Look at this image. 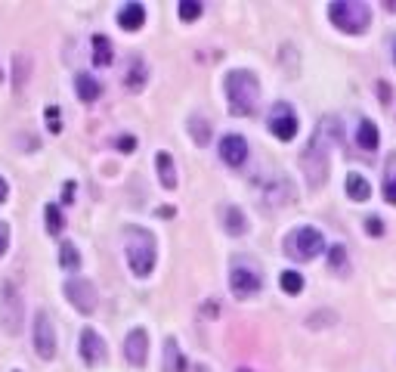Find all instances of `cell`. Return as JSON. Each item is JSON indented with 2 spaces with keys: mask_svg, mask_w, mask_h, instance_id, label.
<instances>
[{
  "mask_svg": "<svg viewBox=\"0 0 396 372\" xmlns=\"http://www.w3.org/2000/svg\"><path fill=\"white\" fill-rule=\"evenodd\" d=\"M81 356L87 363H103L106 360V341L99 338L96 329H84L81 332Z\"/></svg>",
  "mask_w": 396,
  "mask_h": 372,
  "instance_id": "cell-12",
  "label": "cell"
},
{
  "mask_svg": "<svg viewBox=\"0 0 396 372\" xmlns=\"http://www.w3.org/2000/svg\"><path fill=\"white\" fill-rule=\"evenodd\" d=\"M328 13H331V22H335L340 31H347V35H362V31L369 28V22H371L369 6L366 4H353V0L331 4Z\"/></svg>",
  "mask_w": 396,
  "mask_h": 372,
  "instance_id": "cell-4",
  "label": "cell"
},
{
  "mask_svg": "<svg viewBox=\"0 0 396 372\" xmlns=\"http://www.w3.org/2000/svg\"><path fill=\"white\" fill-rule=\"evenodd\" d=\"M75 87H77V97L84 99V103H93V99H99V93H103V87H99V81L87 72H81L75 78Z\"/></svg>",
  "mask_w": 396,
  "mask_h": 372,
  "instance_id": "cell-17",
  "label": "cell"
},
{
  "mask_svg": "<svg viewBox=\"0 0 396 372\" xmlns=\"http://www.w3.org/2000/svg\"><path fill=\"white\" fill-rule=\"evenodd\" d=\"M223 221H226L229 236H242V232L248 230V221H245V214L238 211V208H226V211H223Z\"/></svg>",
  "mask_w": 396,
  "mask_h": 372,
  "instance_id": "cell-20",
  "label": "cell"
},
{
  "mask_svg": "<svg viewBox=\"0 0 396 372\" xmlns=\"http://www.w3.org/2000/svg\"><path fill=\"white\" fill-rule=\"evenodd\" d=\"M328 264H331V270H340L344 273L347 270V248L344 245H331V252H328Z\"/></svg>",
  "mask_w": 396,
  "mask_h": 372,
  "instance_id": "cell-27",
  "label": "cell"
},
{
  "mask_svg": "<svg viewBox=\"0 0 396 372\" xmlns=\"http://www.w3.org/2000/svg\"><path fill=\"white\" fill-rule=\"evenodd\" d=\"M328 140H338V137H328V118H325L319 124V130H316V137L309 140L304 159H300L309 186H322L325 177H328Z\"/></svg>",
  "mask_w": 396,
  "mask_h": 372,
  "instance_id": "cell-3",
  "label": "cell"
},
{
  "mask_svg": "<svg viewBox=\"0 0 396 372\" xmlns=\"http://www.w3.org/2000/svg\"><path fill=\"white\" fill-rule=\"evenodd\" d=\"M59 264H62V267H65V270H77V267H81V254H77V248L72 245V242H62V252H59Z\"/></svg>",
  "mask_w": 396,
  "mask_h": 372,
  "instance_id": "cell-24",
  "label": "cell"
},
{
  "mask_svg": "<svg viewBox=\"0 0 396 372\" xmlns=\"http://www.w3.org/2000/svg\"><path fill=\"white\" fill-rule=\"evenodd\" d=\"M158 217H174V208H170V205H161V208H158Z\"/></svg>",
  "mask_w": 396,
  "mask_h": 372,
  "instance_id": "cell-35",
  "label": "cell"
},
{
  "mask_svg": "<svg viewBox=\"0 0 396 372\" xmlns=\"http://www.w3.org/2000/svg\"><path fill=\"white\" fill-rule=\"evenodd\" d=\"M155 168H158V180L165 190H177V168H174V159L167 152H158L155 155Z\"/></svg>",
  "mask_w": 396,
  "mask_h": 372,
  "instance_id": "cell-14",
  "label": "cell"
},
{
  "mask_svg": "<svg viewBox=\"0 0 396 372\" xmlns=\"http://www.w3.org/2000/svg\"><path fill=\"white\" fill-rule=\"evenodd\" d=\"M366 227H369V232H371V236H381V232H384V227H381V221H378V217H369V221H366Z\"/></svg>",
  "mask_w": 396,
  "mask_h": 372,
  "instance_id": "cell-31",
  "label": "cell"
},
{
  "mask_svg": "<svg viewBox=\"0 0 396 372\" xmlns=\"http://www.w3.org/2000/svg\"><path fill=\"white\" fill-rule=\"evenodd\" d=\"M65 298L75 304V310H81V314H93L96 310V289H93V283L87 279H72V283H65Z\"/></svg>",
  "mask_w": 396,
  "mask_h": 372,
  "instance_id": "cell-7",
  "label": "cell"
},
{
  "mask_svg": "<svg viewBox=\"0 0 396 372\" xmlns=\"http://www.w3.org/2000/svg\"><path fill=\"white\" fill-rule=\"evenodd\" d=\"M260 87H257V78L248 68H236V72L226 75V99L232 115H251L254 106H257Z\"/></svg>",
  "mask_w": 396,
  "mask_h": 372,
  "instance_id": "cell-2",
  "label": "cell"
},
{
  "mask_svg": "<svg viewBox=\"0 0 396 372\" xmlns=\"http://www.w3.org/2000/svg\"><path fill=\"white\" fill-rule=\"evenodd\" d=\"M220 159L226 161L229 168H238L242 161L248 159V143H245V137H238V134H226L220 140Z\"/></svg>",
  "mask_w": 396,
  "mask_h": 372,
  "instance_id": "cell-10",
  "label": "cell"
},
{
  "mask_svg": "<svg viewBox=\"0 0 396 372\" xmlns=\"http://www.w3.org/2000/svg\"><path fill=\"white\" fill-rule=\"evenodd\" d=\"M72 199H75V180H68L62 186V202H72Z\"/></svg>",
  "mask_w": 396,
  "mask_h": 372,
  "instance_id": "cell-32",
  "label": "cell"
},
{
  "mask_svg": "<svg viewBox=\"0 0 396 372\" xmlns=\"http://www.w3.org/2000/svg\"><path fill=\"white\" fill-rule=\"evenodd\" d=\"M146 22V6L143 4H124L118 13V25L124 31H136Z\"/></svg>",
  "mask_w": 396,
  "mask_h": 372,
  "instance_id": "cell-13",
  "label": "cell"
},
{
  "mask_svg": "<svg viewBox=\"0 0 396 372\" xmlns=\"http://www.w3.org/2000/svg\"><path fill=\"white\" fill-rule=\"evenodd\" d=\"M115 146H118L121 152H134L136 149V140L130 137V134H124V137H118V143H115Z\"/></svg>",
  "mask_w": 396,
  "mask_h": 372,
  "instance_id": "cell-30",
  "label": "cell"
},
{
  "mask_svg": "<svg viewBox=\"0 0 396 372\" xmlns=\"http://www.w3.org/2000/svg\"><path fill=\"white\" fill-rule=\"evenodd\" d=\"M201 16V4H196V0H183L180 4V19L183 22H196Z\"/></svg>",
  "mask_w": 396,
  "mask_h": 372,
  "instance_id": "cell-28",
  "label": "cell"
},
{
  "mask_svg": "<svg viewBox=\"0 0 396 372\" xmlns=\"http://www.w3.org/2000/svg\"><path fill=\"white\" fill-rule=\"evenodd\" d=\"M378 87H381V103H390V97H393V93H390V84H378Z\"/></svg>",
  "mask_w": 396,
  "mask_h": 372,
  "instance_id": "cell-33",
  "label": "cell"
},
{
  "mask_svg": "<svg viewBox=\"0 0 396 372\" xmlns=\"http://www.w3.org/2000/svg\"><path fill=\"white\" fill-rule=\"evenodd\" d=\"M46 128H50L53 134H59V108L56 106H46Z\"/></svg>",
  "mask_w": 396,
  "mask_h": 372,
  "instance_id": "cell-29",
  "label": "cell"
},
{
  "mask_svg": "<svg viewBox=\"0 0 396 372\" xmlns=\"http://www.w3.org/2000/svg\"><path fill=\"white\" fill-rule=\"evenodd\" d=\"M236 372H251V369H236Z\"/></svg>",
  "mask_w": 396,
  "mask_h": 372,
  "instance_id": "cell-37",
  "label": "cell"
},
{
  "mask_svg": "<svg viewBox=\"0 0 396 372\" xmlns=\"http://www.w3.org/2000/svg\"><path fill=\"white\" fill-rule=\"evenodd\" d=\"M269 130L279 137V140H291L298 134V115L288 103H276L273 112H269Z\"/></svg>",
  "mask_w": 396,
  "mask_h": 372,
  "instance_id": "cell-9",
  "label": "cell"
},
{
  "mask_svg": "<svg viewBox=\"0 0 396 372\" xmlns=\"http://www.w3.org/2000/svg\"><path fill=\"white\" fill-rule=\"evenodd\" d=\"M146 354H149V335H146V329H134L127 335V341H124V356H127L134 366H143Z\"/></svg>",
  "mask_w": 396,
  "mask_h": 372,
  "instance_id": "cell-11",
  "label": "cell"
},
{
  "mask_svg": "<svg viewBox=\"0 0 396 372\" xmlns=\"http://www.w3.org/2000/svg\"><path fill=\"white\" fill-rule=\"evenodd\" d=\"M279 283H282V292L285 294H300V292H304V276L294 273V270H285Z\"/></svg>",
  "mask_w": 396,
  "mask_h": 372,
  "instance_id": "cell-23",
  "label": "cell"
},
{
  "mask_svg": "<svg viewBox=\"0 0 396 372\" xmlns=\"http://www.w3.org/2000/svg\"><path fill=\"white\" fill-rule=\"evenodd\" d=\"M161 369L165 372H186V356H183L180 345H177L174 338L165 341V363H161Z\"/></svg>",
  "mask_w": 396,
  "mask_h": 372,
  "instance_id": "cell-15",
  "label": "cell"
},
{
  "mask_svg": "<svg viewBox=\"0 0 396 372\" xmlns=\"http://www.w3.org/2000/svg\"><path fill=\"white\" fill-rule=\"evenodd\" d=\"M189 134H192V140H196L198 146H205L207 140H211V128H207V121L201 118V115H192L189 118Z\"/></svg>",
  "mask_w": 396,
  "mask_h": 372,
  "instance_id": "cell-21",
  "label": "cell"
},
{
  "mask_svg": "<svg viewBox=\"0 0 396 372\" xmlns=\"http://www.w3.org/2000/svg\"><path fill=\"white\" fill-rule=\"evenodd\" d=\"M93 62L96 66H108L112 62V44L106 35H93Z\"/></svg>",
  "mask_w": 396,
  "mask_h": 372,
  "instance_id": "cell-19",
  "label": "cell"
},
{
  "mask_svg": "<svg viewBox=\"0 0 396 372\" xmlns=\"http://www.w3.org/2000/svg\"><path fill=\"white\" fill-rule=\"evenodd\" d=\"M384 199L396 205V159H390V165H387V174H384Z\"/></svg>",
  "mask_w": 396,
  "mask_h": 372,
  "instance_id": "cell-25",
  "label": "cell"
},
{
  "mask_svg": "<svg viewBox=\"0 0 396 372\" xmlns=\"http://www.w3.org/2000/svg\"><path fill=\"white\" fill-rule=\"evenodd\" d=\"M44 221H46V230H50L53 236H59V232H62V211L56 205H46L44 208Z\"/></svg>",
  "mask_w": 396,
  "mask_h": 372,
  "instance_id": "cell-26",
  "label": "cell"
},
{
  "mask_svg": "<svg viewBox=\"0 0 396 372\" xmlns=\"http://www.w3.org/2000/svg\"><path fill=\"white\" fill-rule=\"evenodd\" d=\"M356 143H359V149H366V152L378 149V128H375V121L362 118L359 124H356Z\"/></svg>",
  "mask_w": 396,
  "mask_h": 372,
  "instance_id": "cell-16",
  "label": "cell"
},
{
  "mask_svg": "<svg viewBox=\"0 0 396 372\" xmlns=\"http://www.w3.org/2000/svg\"><path fill=\"white\" fill-rule=\"evenodd\" d=\"M347 196H350L353 202H366L371 196V190H369V180L362 174H347Z\"/></svg>",
  "mask_w": 396,
  "mask_h": 372,
  "instance_id": "cell-18",
  "label": "cell"
},
{
  "mask_svg": "<svg viewBox=\"0 0 396 372\" xmlns=\"http://www.w3.org/2000/svg\"><path fill=\"white\" fill-rule=\"evenodd\" d=\"M4 199H6V180L0 177V202H4Z\"/></svg>",
  "mask_w": 396,
  "mask_h": 372,
  "instance_id": "cell-36",
  "label": "cell"
},
{
  "mask_svg": "<svg viewBox=\"0 0 396 372\" xmlns=\"http://www.w3.org/2000/svg\"><path fill=\"white\" fill-rule=\"evenodd\" d=\"M34 347L44 360L56 356V332H53V323L44 310H37V316H34Z\"/></svg>",
  "mask_w": 396,
  "mask_h": 372,
  "instance_id": "cell-8",
  "label": "cell"
},
{
  "mask_svg": "<svg viewBox=\"0 0 396 372\" xmlns=\"http://www.w3.org/2000/svg\"><path fill=\"white\" fill-rule=\"evenodd\" d=\"M322 248H325V236L316 227H300L285 239V252L298 261H313Z\"/></svg>",
  "mask_w": 396,
  "mask_h": 372,
  "instance_id": "cell-5",
  "label": "cell"
},
{
  "mask_svg": "<svg viewBox=\"0 0 396 372\" xmlns=\"http://www.w3.org/2000/svg\"><path fill=\"white\" fill-rule=\"evenodd\" d=\"M229 289L236 298H251V294L260 292V273L254 267H248V264H236L229 273Z\"/></svg>",
  "mask_w": 396,
  "mask_h": 372,
  "instance_id": "cell-6",
  "label": "cell"
},
{
  "mask_svg": "<svg viewBox=\"0 0 396 372\" xmlns=\"http://www.w3.org/2000/svg\"><path fill=\"white\" fill-rule=\"evenodd\" d=\"M6 252V223H0V254Z\"/></svg>",
  "mask_w": 396,
  "mask_h": 372,
  "instance_id": "cell-34",
  "label": "cell"
},
{
  "mask_svg": "<svg viewBox=\"0 0 396 372\" xmlns=\"http://www.w3.org/2000/svg\"><path fill=\"white\" fill-rule=\"evenodd\" d=\"M124 252L127 264L136 276H149L155 267V236L143 227H127L124 230Z\"/></svg>",
  "mask_w": 396,
  "mask_h": 372,
  "instance_id": "cell-1",
  "label": "cell"
},
{
  "mask_svg": "<svg viewBox=\"0 0 396 372\" xmlns=\"http://www.w3.org/2000/svg\"><path fill=\"white\" fill-rule=\"evenodd\" d=\"M146 84V62L143 59H134L130 62V75H127V90H143Z\"/></svg>",
  "mask_w": 396,
  "mask_h": 372,
  "instance_id": "cell-22",
  "label": "cell"
}]
</instances>
